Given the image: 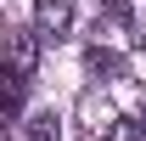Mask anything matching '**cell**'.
<instances>
[{"mask_svg":"<svg viewBox=\"0 0 146 141\" xmlns=\"http://www.w3.org/2000/svg\"><path fill=\"white\" fill-rule=\"evenodd\" d=\"M6 68L23 73V79H34V68H39V28H11L6 34Z\"/></svg>","mask_w":146,"mask_h":141,"instance_id":"cell-1","label":"cell"},{"mask_svg":"<svg viewBox=\"0 0 146 141\" xmlns=\"http://www.w3.org/2000/svg\"><path fill=\"white\" fill-rule=\"evenodd\" d=\"M34 28L39 40H62L73 28V0H34Z\"/></svg>","mask_w":146,"mask_h":141,"instance_id":"cell-2","label":"cell"},{"mask_svg":"<svg viewBox=\"0 0 146 141\" xmlns=\"http://www.w3.org/2000/svg\"><path fill=\"white\" fill-rule=\"evenodd\" d=\"M84 68H90L96 79H118V73H124V56L107 51V45H90V51H84Z\"/></svg>","mask_w":146,"mask_h":141,"instance_id":"cell-3","label":"cell"},{"mask_svg":"<svg viewBox=\"0 0 146 141\" xmlns=\"http://www.w3.org/2000/svg\"><path fill=\"white\" fill-rule=\"evenodd\" d=\"M17 107H23V73H11L0 62V119H11Z\"/></svg>","mask_w":146,"mask_h":141,"instance_id":"cell-4","label":"cell"},{"mask_svg":"<svg viewBox=\"0 0 146 141\" xmlns=\"http://www.w3.org/2000/svg\"><path fill=\"white\" fill-rule=\"evenodd\" d=\"M28 141H62V119H56L51 107H45V113H34V119H28Z\"/></svg>","mask_w":146,"mask_h":141,"instance_id":"cell-5","label":"cell"},{"mask_svg":"<svg viewBox=\"0 0 146 141\" xmlns=\"http://www.w3.org/2000/svg\"><path fill=\"white\" fill-rule=\"evenodd\" d=\"M107 141H146V124H141V119H112Z\"/></svg>","mask_w":146,"mask_h":141,"instance_id":"cell-6","label":"cell"},{"mask_svg":"<svg viewBox=\"0 0 146 141\" xmlns=\"http://www.w3.org/2000/svg\"><path fill=\"white\" fill-rule=\"evenodd\" d=\"M135 119H141V124H146V102H141V113H135Z\"/></svg>","mask_w":146,"mask_h":141,"instance_id":"cell-7","label":"cell"}]
</instances>
